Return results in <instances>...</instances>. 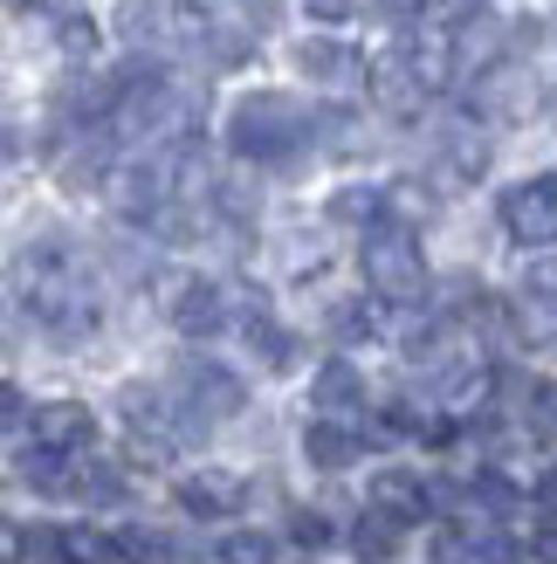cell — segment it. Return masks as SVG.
<instances>
[{"instance_id":"6da1fadb","label":"cell","mask_w":557,"mask_h":564,"mask_svg":"<svg viewBox=\"0 0 557 564\" xmlns=\"http://www.w3.org/2000/svg\"><path fill=\"white\" fill-rule=\"evenodd\" d=\"M14 290H21V310L35 317L48 337H63V345H76V337L97 330V282H90V262L76 256V248L63 235H42L21 248L14 262Z\"/></svg>"},{"instance_id":"7a4b0ae2","label":"cell","mask_w":557,"mask_h":564,"mask_svg":"<svg viewBox=\"0 0 557 564\" xmlns=\"http://www.w3.org/2000/svg\"><path fill=\"white\" fill-rule=\"evenodd\" d=\"M303 138H310V118H303V104L283 97V90L241 97L234 118H228V145H234L241 159H255V165H283V159H296Z\"/></svg>"},{"instance_id":"3957f363","label":"cell","mask_w":557,"mask_h":564,"mask_svg":"<svg viewBox=\"0 0 557 564\" xmlns=\"http://www.w3.org/2000/svg\"><path fill=\"white\" fill-rule=\"evenodd\" d=\"M365 282H372V296H385V303H421L427 296V262H421V241H413L406 228H372L365 235Z\"/></svg>"},{"instance_id":"277c9868","label":"cell","mask_w":557,"mask_h":564,"mask_svg":"<svg viewBox=\"0 0 557 564\" xmlns=\"http://www.w3.org/2000/svg\"><path fill=\"white\" fill-rule=\"evenodd\" d=\"M186 173L179 152H159V159H131L110 173V207H118L124 220H159L165 200H173V180Z\"/></svg>"},{"instance_id":"5b68a950","label":"cell","mask_w":557,"mask_h":564,"mask_svg":"<svg viewBox=\"0 0 557 564\" xmlns=\"http://www.w3.org/2000/svg\"><path fill=\"white\" fill-rule=\"evenodd\" d=\"M503 220H510V235H516V241L557 248V173L510 186V193H503Z\"/></svg>"},{"instance_id":"8992f818","label":"cell","mask_w":557,"mask_h":564,"mask_svg":"<svg viewBox=\"0 0 557 564\" xmlns=\"http://www.w3.org/2000/svg\"><path fill=\"white\" fill-rule=\"evenodd\" d=\"M365 83H372V104L385 110V118H421V104L434 97V90H427V76L413 69V55H406V48H385Z\"/></svg>"},{"instance_id":"52a82bcc","label":"cell","mask_w":557,"mask_h":564,"mask_svg":"<svg viewBox=\"0 0 557 564\" xmlns=\"http://www.w3.org/2000/svg\"><path fill=\"white\" fill-rule=\"evenodd\" d=\"M179 392H186V420H228L234 406H241V386L220 372V365H207V358H186L179 365Z\"/></svg>"},{"instance_id":"ba28073f","label":"cell","mask_w":557,"mask_h":564,"mask_svg":"<svg viewBox=\"0 0 557 564\" xmlns=\"http://www.w3.org/2000/svg\"><path fill=\"white\" fill-rule=\"evenodd\" d=\"M220 310H228V303H220V290L207 275H173V282H165V317H173L186 337H214Z\"/></svg>"},{"instance_id":"9c48e42d","label":"cell","mask_w":557,"mask_h":564,"mask_svg":"<svg viewBox=\"0 0 557 564\" xmlns=\"http://www.w3.org/2000/svg\"><path fill=\"white\" fill-rule=\"evenodd\" d=\"M90 441H97V420H90V406H69V400H55V406H42L35 413V447L42 455H90Z\"/></svg>"},{"instance_id":"30bf717a","label":"cell","mask_w":557,"mask_h":564,"mask_svg":"<svg viewBox=\"0 0 557 564\" xmlns=\"http://www.w3.org/2000/svg\"><path fill=\"white\" fill-rule=\"evenodd\" d=\"M241 502H248V482L234 468H200L179 482V510H193V517H234Z\"/></svg>"},{"instance_id":"8fae6325","label":"cell","mask_w":557,"mask_h":564,"mask_svg":"<svg viewBox=\"0 0 557 564\" xmlns=\"http://www.w3.org/2000/svg\"><path fill=\"white\" fill-rule=\"evenodd\" d=\"M523 330L557 345V262L550 256L523 269Z\"/></svg>"},{"instance_id":"7c38bea8","label":"cell","mask_w":557,"mask_h":564,"mask_svg":"<svg viewBox=\"0 0 557 564\" xmlns=\"http://www.w3.org/2000/svg\"><path fill=\"white\" fill-rule=\"evenodd\" d=\"M124 420H131V434H138V447H152V455H173L179 447V427H173V413H165V400L159 392H124Z\"/></svg>"},{"instance_id":"4fadbf2b","label":"cell","mask_w":557,"mask_h":564,"mask_svg":"<svg viewBox=\"0 0 557 564\" xmlns=\"http://www.w3.org/2000/svg\"><path fill=\"white\" fill-rule=\"evenodd\" d=\"M400 544H406V523H400L393 510H379V502H372V510L351 523V551L365 557V564H385V557H400Z\"/></svg>"},{"instance_id":"5bb4252c","label":"cell","mask_w":557,"mask_h":564,"mask_svg":"<svg viewBox=\"0 0 557 564\" xmlns=\"http://www.w3.org/2000/svg\"><path fill=\"white\" fill-rule=\"evenodd\" d=\"M303 455H310V468H351L358 455H365V434L338 427V420H310V434H303Z\"/></svg>"},{"instance_id":"9a60e30c","label":"cell","mask_w":557,"mask_h":564,"mask_svg":"<svg viewBox=\"0 0 557 564\" xmlns=\"http://www.w3.org/2000/svg\"><path fill=\"white\" fill-rule=\"evenodd\" d=\"M310 400H317L324 413H351V406H365V379H358L345 358H330L324 372L310 379Z\"/></svg>"},{"instance_id":"2e32d148","label":"cell","mask_w":557,"mask_h":564,"mask_svg":"<svg viewBox=\"0 0 557 564\" xmlns=\"http://www.w3.org/2000/svg\"><path fill=\"white\" fill-rule=\"evenodd\" d=\"M379 510H393L400 523H413V517H427V510H434V489L421 482V475L393 468V475H379Z\"/></svg>"},{"instance_id":"e0dca14e","label":"cell","mask_w":557,"mask_h":564,"mask_svg":"<svg viewBox=\"0 0 557 564\" xmlns=\"http://www.w3.org/2000/svg\"><path fill=\"white\" fill-rule=\"evenodd\" d=\"M55 557L63 564H124L118 538H103V530H55Z\"/></svg>"},{"instance_id":"ac0fdd59","label":"cell","mask_w":557,"mask_h":564,"mask_svg":"<svg viewBox=\"0 0 557 564\" xmlns=\"http://www.w3.org/2000/svg\"><path fill=\"white\" fill-rule=\"evenodd\" d=\"M523 420L537 441H557V379H531L523 386Z\"/></svg>"},{"instance_id":"d6986e66","label":"cell","mask_w":557,"mask_h":564,"mask_svg":"<svg viewBox=\"0 0 557 564\" xmlns=\"http://www.w3.org/2000/svg\"><path fill=\"white\" fill-rule=\"evenodd\" d=\"M21 482H35L42 496H69L76 489L69 468H63V455H42V447H35V455H21Z\"/></svg>"},{"instance_id":"ffe728a7","label":"cell","mask_w":557,"mask_h":564,"mask_svg":"<svg viewBox=\"0 0 557 564\" xmlns=\"http://www.w3.org/2000/svg\"><path fill=\"white\" fill-rule=\"evenodd\" d=\"M220 564H275V538H262V530H234V538H220Z\"/></svg>"},{"instance_id":"44dd1931","label":"cell","mask_w":557,"mask_h":564,"mask_svg":"<svg viewBox=\"0 0 557 564\" xmlns=\"http://www.w3.org/2000/svg\"><path fill=\"white\" fill-rule=\"evenodd\" d=\"M118 551H124V564H173V544L159 530H118Z\"/></svg>"},{"instance_id":"7402d4cb","label":"cell","mask_w":557,"mask_h":564,"mask_svg":"<svg viewBox=\"0 0 557 564\" xmlns=\"http://www.w3.org/2000/svg\"><path fill=\"white\" fill-rule=\"evenodd\" d=\"M248 345H255V351H262V358L275 365V372H290V351H296V345H290V337L275 330L269 317H248Z\"/></svg>"},{"instance_id":"603a6c76","label":"cell","mask_w":557,"mask_h":564,"mask_svg":"<svg viewBox=\"0 0 557 564\" xmlns=\"http://www.w3.org/2000/svg\"><path fill=\"white\" fill-rule=\"evenodd\" d=\"M69 496H83V502H118L124 482H118V468H97V462H90V468H76V489H69Z\"/></svg>"},{"instance_id":"cb8c5ba5","label":"cell","mask_w":557,"mask_h":564,"mask_svg":"<svg viewBox=\"0 0 557 564\" xmlns=\"http://www.w3.org/2000/svg\"><path fill=\"white\" fill-rule=\"evenodd\" d=\"M468 502H482V510H495V517H510V510H516V489L503 482V475H489V468H482L476 482H468Z\"/></svg>"},{"instance_id":"d4e9b609","label":"cell","mask_w":557,"mask_h":564,"mask_svg":"<svg viewBox=\"0 0 557 564\" xmlns=\"http://www.w3.org/2000/svg\"><path fill=\"white\" fill-rule=\"evenodd\" d=\"M296 63L310 69V76H338V69H345V48H330V42H303V48H296Z\"/></svg>"},{"instance_id":"484cf974","label":"cell","mask_w":557,"mask_h":564,"mask_svg":"<svg viewBox=\"0 0 557 564\" xmlns=\"http://www.w3.org/2000/svg\"><path fill=\"white\" fill-rule=\"evenodd\" d=\"M228 8H234L241 28H269L275 21V0H228Z\"/></svg>"},{"instance_id":"4316f807","label":"cell","mask_w":557,"mask_h":564,"mask_svg":"<svg viewBox=\"0 0 557 564\" xmlns=\"http://www.w3.org/2000/svg\"><path fill=\"white\" fill-rule=\"evenodd\" d=\"M338 214L345 220H372L379 214V193H338Z\"/></svg>"},{"instance_id":"83f0119b","label":"cell","mask_w":557,"mask_h":564,"mask_svg":"<svg viewBox=\"0 0 557 564\" xmlns=\"http://www.w3.org/2000/svg\"><path fill=\"white\" fill-rule=\"evenodd\" d=\"M296 544H303V551H324V544H330V523H324V517H296Z\"/></svg>"},{"instance_id":"f1b7e54d","label":"cell","mask_w":557,"mask_h":564,"mask_svg":"<svg viewBox=\"0 0 557 564\" xmlns=\"http://www.w3.org/2000/svg\"><path fill=\"white\" fill-rule=\"evenodd\" d=\"M303 8H310V21H351L358 0H303Z\"/></svg>"},{"instance_id":"f546056e","label":"cell","mask_w":557,"mask_h":564,"mask_svg":"<svg viewBox=\"0 0 557 564\" xmlns=\"http://www.w3.org/2000/svg\"><path fill=\"white\" fill-rule=\"evenodd\" d=\"M8 8H14V14H21V8H28V0H8Z\"/></svg>"}]
</instances>
